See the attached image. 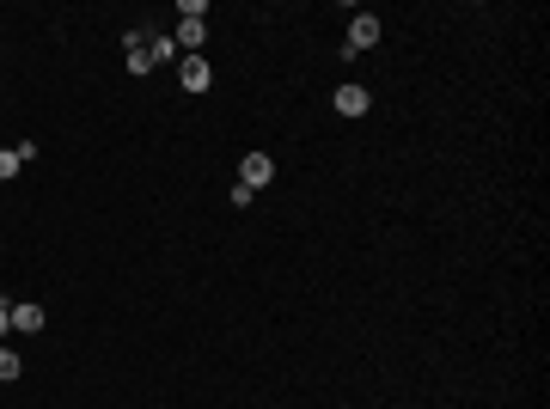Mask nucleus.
Here are the masks:
<instances>
[{
	"mask_svg": "<svg viewBox=\"0 0 550 409\" xmlns=\"http://www.w3.org/2000/svg\"><path fill=\"white\" fill-rule=\"evenodd\" d=\"M202 37H208L202 0H184V6H177V49H184V55H202Z\"/></svg>",
	"mask_w": 550,
	"mask_h": 409,
	"instance_id": "f257e3e1",
	"label": "nucleus"
},
{
	"mask_svg": "<svg viewBox=\"0 0 550 409\" xmlns=\"http://www.w3.org/2000/svg\"><path fill=\"white\" fill-rule=\"evenodd\" d=\"M270 177H275V159H270V153H245V166H239V183L251 190V196H257V190H263Z\"/></svg>",
	"mask_w": 550,
	"mask_h": 409,
	"instance_id": "f03ea898",
	"label": "nucleus"
},
{
	"mask_svg": "<svg viewBox=\"0 0 550 409\" xmlns=\"http://www.w3.org/2000/svg\"><path fill=\"white\" fill-rule=\"evenodd\" d=\"M379 43V19L374 13H355L348 19V55H361V49H374Z\"/></svg>",
	"mask_w": 550,
	"mask_h": 409,
	"instance_id": "7ed1b4c3",
	"label": "nucleus"
},
{
	"mask_svg": "<svg viewBox=\"0 0 550 409\" xmlns=\"http://www.w3.org/2000/svg\"><path fill=\"white\" fill-rule=\"evenodd\" d=\"M177 80H184V92H208L214 68H208L202 55H184V62H177Z\"/></svg>",
	"mask_w": 550,
	"mask_h": 409,
	"instance_id": "20e7f679",
	"label": "nucleus"
},
{
	"mask_svg": "<svg viewBox=\"0 0 550 409\" xmlns=\"http://www.w3.org/2000/svg\"><path fill=\"white\" fill-rule=\"evenodd\" d=\"M49 324V311L37 306V300H13V330H25V337H37Z\"/></svg>",
	"mask_w": 550,
	"mask_h": 409,
	"instance_id": "39448f33",
	"label": "nucleus"
},
{
	"mask_svg": "<svg viewBox=\"0 0 550 409\" xmlns=\"http://www.w3.org/2000/svg\"><path fill=\"white\" fill-rule=\"evenodd\" d=\"M337 110H343V116H367V110H374V92H367V86H337Z\"/></svg>",
	"mask_w": 550,
	"mask_h": 409,
	"instance_id": "423d86ee",
	"label": "nucleus"
},
{
	"mask_svg": "<svg viewBox=\"0 0 550 409\" xmlns=\"http://www.w3.org/2000/svg\"><path fill=\"white\" fill-rule=\"evenodd\" d=\"M123 49H129V73H147V68H153V49H147V37H141V31L123 37Z\"/></svg>",
	"mask_w": 550,
	"mask_h": 409,
	"instance_id": "0eeeda50",
	"label": "nucleus"
},
{
	"mask_svg": "<svg viewBox=\"0 0 550 409\" xmlns=\"http://www.w3.org/2000/svg\"><path fill=\"white\" fill-rule=\"evenodd\" d=\"M147 49H153V62H184V49H177V37H153Z\"/></svg>",
	"mask_w": 550,
	"mask_h": 409,
	"instance_id": "6e6552de",
	"label": "nucleus"
},
{
	"mask_svg": "<svg viewBox=\"0 0 550 409\" xmlns=\"http://www.w3.org/2000/svg\"><path fill=\"white\" fill-rule=\"evenodd\" d=\"M25 373V354H13V348H0V379H19Z\"/></svg>",
	"mask_w": 550,
	"mask_h": 409,
	"instance_id": "1a4fd4ad",
	"label": "nucleus"
},
{
	"mask_svg": "<svg viewBox=\"0 0 550 409\" xmlns=\"http://www.w3.org/2000/svg\"><path fill=\"white\" fill-rule=\"evenodd\" d=\"M19 171H25V159H19V147H6V153H0V177H19Z\"/></svg>",
	"mask_w": 550,
	"mask_h": 409,
	"instance_id": "9d476101",
	"label": "nucleus"
},
{
	"mask_svg": "<svg viewBox=\"0 0 550 409\" xmlns=\"http://www.w3.org/2000/svg\"><path fill=\"white\" fill-rule=\"evenodd\" d=\"M13 330V300H0V337Z\"/></svg>",
	"mask_w": 550,
	"mask_h": 409,
	"instance_id": "9b49d317",
	"label": "nucleus"
}]
</instances>
